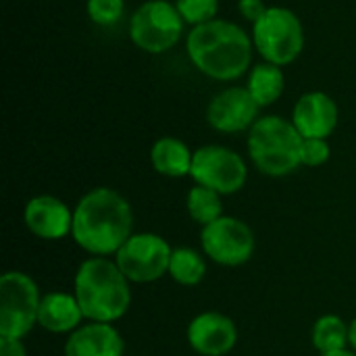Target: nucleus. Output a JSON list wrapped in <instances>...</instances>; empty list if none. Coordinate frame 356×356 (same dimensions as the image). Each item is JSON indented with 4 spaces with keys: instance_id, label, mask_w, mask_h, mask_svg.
Instances as JSON below:
<instances>
[{
    "instance_id": "f257e3e1",
    "label": "nucleus",
    "mask_w": 356,
    "mask_h": 356,
    "mask_svg": "<svg viewBox=\"0 0 356 356\" xmlns=\"http://www.w3.org/2000/svg\"><path fill=\"white\" fill-rule=\"evenodd\" d=\"M134 236V211L113 188L86 192L73 209V242L92 257H111Z\"/></svg>"
},
{
    "instance_id": "f03ea898",
    "label": "nucleus",
    "mask_w": 356,
    "mask_h": 356,
    "mask_svg": "<svg viewBox=\"0 0 356 356\" xmlns=\"http://www.w3.org/2000/svg\"><path fill=\"white\" fill-rule=\"evenodd\" d=\"M252 35L234 21L213 19L188 31L186 50L192 65L215 81H234L250 71Z\"/></svg>"
},
{
    "instance_id": "7ed1b4c3",
    "label": "nucleus",
    "mask_w": 356,
    "mask_h": 356,
    "mask_svg": "<svg viewBox=\"0 0 356 356\" xmlns=\"http://www.w3.org/2000/svg\"><path fill=\"white\" fill-rule=\"evenodd\" d=\"M73 294L86 321L115 323L131 307V282L108 257H90L77 267Z\"/></svg>"
},
{
    "instance_id": "20e7f679",
    "label": "nucleus",
    "mask_w": 356,
    "mask_h": 356,
    "mask_svg": "<svg viewBox=\"0 0 356 356\" xmlns=\"http://www.w3.org/2000/svg\"><path fill=\"white\" fill-rule=\"evenodd\" d=\"M302 142L292 121L267 115L248 131V154L263 175L286 177L302 165Z\"/></svg>"
},
{
    "instance_id": "39448f33",
    "label": "nucleus",
    "mask_w": 356,
    "mask_h": 356,
    "mask_svg": "<svg viewBox=\"0 0 356 356\" xmlns=\"http://www.w3.org/2000/svg\"><path fill=\"white\" fill-rule=\"evenodd\" d=\"M250 35L257 52L277 67L294 63L305 48V27L298 15L286 6H267L263 17L252 23Z\"/></svg>"
},
{
    "instance_id": "423d86ee",
    "label": "nucleus",
    "mask_w": 356,
    "mask_h": 356,
    "mask_svg": "<svg viewBox=\"0 0 356 356\" xmlns=\"http://www.w3.org/2000/svg\"><path fill=\"white\" fill-rule=\"evenodd\" d=\"M40 290L23 271H6L0 277V336L23 340L38 325Z\"/></svg>"
},
{
    "instance_id": "0eeeda50",
    "label": "nucleus",
    "mask_w": 356,
    "mask_h": 356,
    "mask_svg": "<svg viewBox=\"0 0 356 356\" xmlns=\"http://www.w3.org/2000/svg\"><path fill=\"white\" fill-rule=\"evenodd\" d=\"M184 25L186 21L175 4L169 0H148L131 15L129 38L144 52L163 54L177 46L184 35Z\"/></svg>"
},
{
    "instance_id": "6e6552de",
    "label": "nucleus",
    "mask_w": 356,
    "mask_h": 356,
    "mask_svg": "<svg viewBox=\"0 0 356 356\" xmlns=\"http://www.w3.org/2000/svg\"><path fill=\"white\" fill-rule=\"evenodd\" d=\"M171 254L173 248L163 236L140 232L117 250L115 261L131 284H152L169 275Z\"/></svg>"
},
{
    "instance_id": "1a4fd4ad",
    "label": "nucleus",
    "mask_w": 356,
    "mask_h": 356,
    "mask_svg": "<svg viewBox=\"0 0 356 356\" xmlns=\"http://www.w3.org/2000/svg\"><path fill=\"white\" fill-rule=\"evenodd\" d=\"M190 177L196 181V186L211 188L225 196L244 188L248 179V167L244 159L232 148L207 144L194 150Z\"/></svg>"
},
{
    "instance_id": "9d476101",
    "label": "nucleus",
    "mask_w": 356,
    "mask_h": 356,
    "mask_svg": "<svg viewBox=\"0 0 356 356\" xmlns=\"http://www.w3.org/2000/svg\"><path fill=\"white\" fill-rule=\"evenodd\" d=\"M202 252L223 267H240L248 263L254 254V234L252 229L236 217H219L200 232Z\"/></svg>"
},
{
    "instance_id": "9b49d317",
    "label": "nucleus",
    "mask_w": 356,
    "mask_h": 356,
    "mask_svg": "<svg viewBox=\"0 0 356 356\" xmlns=\"http://www.w3.org/2000/svg\"><path fill=\"white\" fill-rule=\"evenodd\" d=\"M259 102L248 88H227L215 94L207 106V121L219 134H240L259 121Z\"/></svg>"
},
{
    "instance_id": "f8f14e48",
    "label": "nucleus",
    "mask_w": 356,
    "mask_h": 356,
    "mask_svg": "<svg viewBox=\"0 0 356 356\" xmlns=\"http://www.w3.org/2000/svg\"><path fill=\"white\" fill-rule=\"evenodd\" d=\"M186 338L190 348L200 356H225L238 344V327L232 317L207 311L190 321Z\"/></svg>"
},
{
    "instance_id": "ddd939ff",
    "label": "nucleus",
    "mask_w": 356,
    "mask_h": 356,
    "mask_svg": "<svg viewBox=\"0 0 356 356\" xmlns=\"http://www.w3.org/2000/svg\"><path fill=\"white\" fill-rule=\"evenodd\" d=\"M338 104L325 92L302 94L292 111V123L305 140H327L338 127Z\"/></svg>"
},
{
    "instance_id": "4468645a",
    "label": "nucleus",
    "mask_w": 356,
    "mask_h": 356,
    "mask_svg": "<svg viewBox=\"0 0 356 356\" xmlns=\"http://www.w3.org/2000/svg\"><path fill=\"white\" fill-rule=\"evenodd\" d=\"M25 227L42 240H63L71 236L73 211L56 196L40 194L27 200L23 211Z\"/></svg>"
},
{
    "instance_id": "2eb2a0df",
    "label": "nucleus",
    "mask_w": 356,
    "mask_h": 356,
    "mask_svg": "<svg viewBox=\"0 0 356 356\" xmlns=\"http://www.w3.org/2000/svg\"><path fill=\"white\" fill-rule=\"evenodd\" d=\"M123 353V338L113 323L88 321L65 342V356H125Z\"/></svg>"
},
{
    "instance_id": "dca6fc26",
    "label": "nucleus",
    "mask_w": 356,
    "mask_h": 356,
    "mask_svg": "<svg viewBox=\"0 0 356 356\" xmlns=\"http://www.w3.org/2000/svg\"><path fill=\"white\" fill-rule=\"evenodd\" d=\"M83 311L75 294L50 292L42 296L38 311V325L50 334H73L83 325Z\"/></svg>"
},
{
    "instance_id": "f3484780",
    "label": "nucleus",
    "mask_w": 356,
    "mask_h": 356,
    "mask_svg": "<svg viewBox=\"0 0 356 356\" xmlns=\"http://www.w3.org/2000/svg\"><path fill=\"white\" fill-rule=\"evenodd\" d=\"M194 152L179 138H159L150 148V163L156 173L165 177H186L192 171Z\"/></svg>"
},
{
    "instance_id": "a211bd4d",
    "label": "nucleus",
    "mask_w": 356,
    "mask_h": 356,
    "mask_svg": "<svg viewBox=\"0 0 356 356\" xmlns=\"http://www.w3.org/2000/svg\"><path fill=\"white\" fill-rule=\"evenodd\" d=\"M246 88L252 94V98L259 102L261 108L271 106L284 94V88H286L284 69L273 63H267V60L261 65H254L248 73Z\"/></svg>"
},
{
    "instance_id": "6ab92c4d",
    "label": "nucleus",
    "mask_w": 356,
    "mask_h": 356,
    "mask_svg": "<svg viewBox=\"0 0 356 356\" xmlns=\"http://www.w3.org/2000/svg\"><path fill=\"white\" fill-rule=\"evenodd\" d=\"M311 342L319 355L348 348V323L338 315H323L315 321Z\"/></svg>"
},
{
    "instance_id": "aec40b11",
    "label": "nucleus",
    "mask_w": 356,
    "mask_h": 356,
    "mask_svg": "<svg viewBox=\"0 0 356 356\" xmlns=\"http://www.w3.org/2000/svg\"><path fill=\"white\" fill-rule=\"evenodd\" d=\"M207 263L194 248H173L169 261V277L179 286H198L204 280Z\"/></svg>"
},
{
    "instance_id": "412c9836",
    "label": "nucleus",
    "mask_w": 356,
    "mask_h": 356,
    "mask_svg": "<svg viewBox=\"0 0 356 356\" xmlns=\"http://www.w3.org/2000/svg\"><path fill=\"white\" fill-rule=\"evenodd\" d=\"M186 209L192 221H196L198 225H209L213 221H217L219 217H223V202H221V194L204 188V186H194L188 192L186 198Z\"/></svg>"
},
{
    "instance_id": "4be33fe9",
    "label": "nucleus",
    "mask_w": 356,
    "mask_h": 356,
    "mask_svg": "<svg viewBox=\"0 0 356 356\" xmlns=\"http://www.w3.org/2000/svg\"><path fill=\"white\" fill-rule=\"evenodd\" d=\"M175 8L188 25L196 27L217 19L219 0H175Z\"/></svg>"
},
{
    "instance_id": "5701e85b",
    "label": "nucleus",
    "mask_w": 356,
    "mask_h": 356,
    "mask_svg": "<svg viewBox=\"0 0 356 356\" xmlns=\"http://www.w3.org/2000/svg\"><path fill=\"white\" fill-rule=\"evenodd\" d=\"M90 19L100 25V27H108L113 23H117L123 13H125V0H88L86 4Z\"/></svg>"
},
{
    "instance_id": "b1692460",
    "label": "nucleus",
    "mask_w": 356,
    "mask_h": 356,
    "mask_svg": "<svg viewBox=\"0 0 356 356\" xmlns=\"http://www.w3.org/2000/svg\"><path fill=\"white\" fill-rule=\"evenodd\" d=\"M332 148L327 140H305L302 142V165L305 167H321L330 161Z\"/></svg>"
},
{
    "instance_id": "393cba45",
    "label": "nucleus",
    "mask_w": 356,
    "mask_h": 356,
    "mask_svg": "<svg viewBox=\"0 0 356 356\" xmlns=\"http://www.w3.org/2000/svg\"><path fill=\"white\" fill-rule=\"evenodd\" d=\"M238 8H240L242 17L246 21H250V23H257L263 17V13L267 10V6H265L263 0H240L238 2Z\"/></svg>"
},
{
    "instance_id": "a878e982",
    "label": "nucleus",
    "mask_w": 356,
    "mask_h": 356,
    "mask_svg": "<svg viewBox=\"0 0 356 356\" xmlns=\"http://www.w3.org/2000/svg\"><path fill=\"white\" fill-rule=\"evenodd\" d=\"M0 356H27V350L21 340L0 336Z\"/></svg>"
},
{
    "instance_id": "bb28decb",
    "label": "nucleus",
    "mask_w": 356,
    "mask_h": 356,
    "mask_svg": "<svg viewBox=\"0 0 356 356\" xmlns=\"http://www.w3.org/2000/svg\"><path fill=\"white\" fill-rule=\"evenodd\" d=\"M348 348L356 353V317L348 323Z\"/></svg>"
},
{
    "instance_id": "cd10ccee",
    "label": "nucleus",
    "mask_w": 356,
    "mask_h": 356,
    "mask_svg": "<svg viewBox=\"0 0 356 356\" xmlns=\"http://www.w3.org/2000/svg\"><path fill=\"white\" fill-rule=\"evenodd\" d=\"M319 356H356V353H353L350 348H344V350H334V353H323Z\"/></svg>"
}]
</instances>
